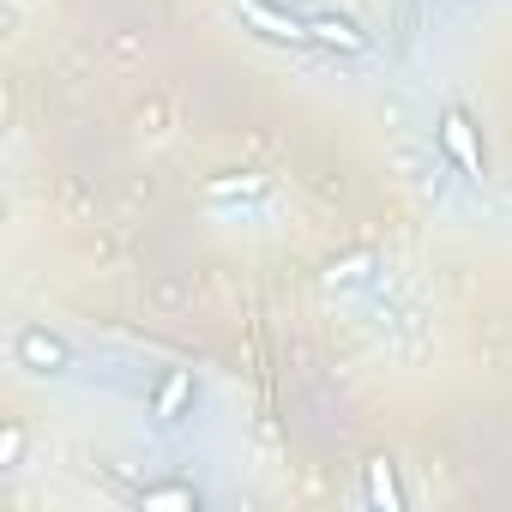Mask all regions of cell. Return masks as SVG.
Here are the masks:
<instances>
[{"instance_id": "8992f818", "label": "cell", "mask_w": 512, "mask_h": 512, "mask_svg": "<svg viewBox=\"0 0 512 512\" xmlns=\"http://www.w3.org/2000/svg\"><path fill=\"white\" fill-rule=\"evenodd\" d=\"M181 398H187V374H175V380L163 386V404H157V410H163V416H175V410H181Z\"/></svg>"}, {"instance_id": "3957f363", "label": "cell", "mask_w": 512, "mask_h": 512, "mask_svg": "<svg viewBox=\"0 0 512 512\" xmlns=\"http://www.w3.org/2000/svg\"><path fill=\"white\" fill-rule=\"evenodd\" d=\"M308 31H314V43H332V49H362V43H368V37H362L356 25H344V19H314Z\"/></svg>"}, {"instance_id": "52a82bcc", "label": "cell", "mask_w": 512, "mask_h": 512, "mask_svg": "<svg viewBox=\"0 0 512 512\" xmlns=\"http://www.w3.org/2000/svg\"><path fill=\"white\" fill-rule=\"evenodd\" d=\"M25 356H31V362H61V350H55V344H43V332H31V338H25Z\"/></svg>"}, {"instance_id": "7a4b0ae2", "label": "cell", "mask_w": 512, "mask_h": 512, "mask_svg": "<svg viewBox=\"0 0 512 512\" xmlns=\"http://www.w3.org/2000/svg\"><path fill=\"white\" fill-rule=\"evenodd\" d=\"M241 19H253L266 37H284V43H314V31L308 25H296V19H284V13H272L266 0H241Z\"/></svg>"}, {"instance_id": "277c9868", "label": "cell", "mask_w": 512, "mask_h": 512, "mask_svg": "<svg viewBox=\"0 0 512 512\" xmlns=\"http://www.w3.org/2000/svg\"><path fill=\"white\" fill-rule=\"evenodd\" d=\"M368 488H374V500L392 512L398 506V488H392V464H374V476H368Z\"/></svg>"}, {"instance_id": "ba28073f", "label": "cell", "mask_w": 512, "mask_h": 512, "mask_svg": "<svg viewBox=\"0 0 512 512\" xmlns=\"http://www.w3.org/2000/svg\"><path fill=\"white\" fill-rule=\"evenodd\" d=\"M151 506H193V494H181V488H169V494H151Z\"/></svg>"}, {"instance_id": "6da1fadb", "label": "cell", "mask_w": 512, "mask_h": 512, "mask_svg": "<svg viewBox=\"0 0 512 512\" xmlns=\"http://www.w3.org/2000/svg\"><path fill=\"white\" fill-rule=\"evenodd\" d=\"M440 145L452 151V163L464 175H482V145H476V127L464 121V109H446L440 115Z\"/></svg>"}, {"instance_id": "5b68a950", "label": "cell", "mask_w": 512, "mask_h": 512, "mask_svg": "<svg viewBox=\"0 0 512 512\" xmlns=\"http://www.w3.org/2000/svg\"><path fill=\"white\" fill-rule=\"evenodd\" d=\"M205 193H211V199H229V193H260V175H241V181H211Z\"/></svg>"}]
</instances>
